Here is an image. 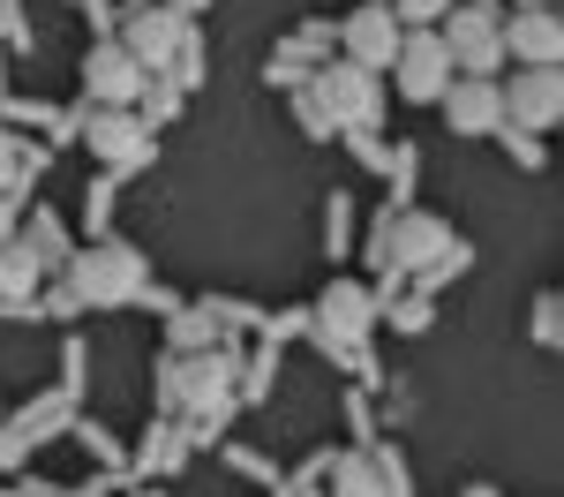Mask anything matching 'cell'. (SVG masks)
I'll return each instance as SVG.
<instances>
[{
  "mask_svg": "<svg viewBox=\"0 0 564 497\" xmlns=\"http://www.w3.org/2000/svg\"><path fill=\"white\" fill-rule=\"evenodd\" d=\"M391 467H377V460H361V452H347L339 467H332V497H391Z\"/></svg>",
  "mask_w": 564,
  "mask_h": 497,
  "instance_id": "cell-14",
  "label": "cell"
},
{
  "mask_svg": "<svg viewBox=\"0 0 564 497\" xmlns=\"http://www.w3.org/2000/svg\"><path fill=\"white\" fill-rule=\"evenodd\" d=\"M181 377H188V361H159V400L181 407Z\"/></svg>",
  "mask_w": 564,
  "mask_h": 497,
  "instance_id": "cell-18",
  "label": "cell"
},
{
  "mask_svg": "<svg viewBox=\"0 0 564 497\" xmlns=\"http://www.w3.org/2000/svg\"><path fill=\"white\" fill-rule=\"evenodd\" d=\"M39 287V249H15V241H0V302H23Z\"/></svg>",
  "mask_w": 564,
  "mask_h": 497,
  "instance_id": "cell-15",
  "label": "cell"
},
{
  "mask_svg": "<svg viewBox=\"0 0 564 497\" xmlns=\"http://www.w3.org/2000/svg\"><path fill=\"white\" fill-rule=\"evenodd\" d=\"M444 114L459 136H497L505 129V98H497V76H467V84H444Z\"/></svg>",
  "mask_w": 564,
  "mask_h": 497,
  "instance_id": "cell-8",
  "label": "cell"
},
{
  "mask_svg": "<svg viewBox=\"0 0 564 497\" xmlns=\"http://www.w3.org/2000/svg\"><path fill=\"white\" fill-rule=\"evenodd\" d=\"M181 407H226V361H188V377H181Z\"/></svg>",
  "mask_w": 564,
  "mask_h": 497,
  "instance_id": "cell-16",
  "label": "cell"
},
{
  "mask_svg": "<svg viewBox=\"0 0 564 497\" xmlns=\"http://www.w3.org/2000/svg\"><path fill=\"white\" fill-rule=\"evenodd\" d=\"M308 106H316L332 129H361V121H377V76L354 68V61H332V68H316Z\"/></svg>",
  "mask_w": 564,
  "mask_h": 497,
  "instance_id": "cell-1",
  "label": "cell"
},
{
  "mask_svg": "<svg viewBox=\"0 0 564 497\" xmlns=\"http://www.w3.org/2000/svg\"><path fill=\"white\" fill-rule=\"evenodd\" d=\"M135 287H143V264H135V249H84L76 257V294L98 302V310H113V302H129Z\"/></svg>",
  "mask_w": 564,
  "mask_h": 497,
  "instance_id": "cell-4",
  "label": "cell"
},
{
  "mask_svg": "<svg viewBox=\"0 0 564 497\" xmlns=\"http://www.w3.org/2000/svg\"><path fill=\"white\" fill-rule=\"evenodd\" d=\"M68 497H98V490H68Z\"/></svg>",
  "mask_w": 564,
  "mask_h": 497,
  "instance_id": "cell-21",
  "label": "cell"
},
{
  "mask_svg": "<svg viewBox=\"0 0 564 497\" xmlns=\"http://www.w3.org/2000/svg\"><path fill=\"white\" fill-rule=\"evenodd\" d=\"M391 76H399V98L430 106V98H444V84H452V53H444V39H436V31H399Z\"/></svg>",
  "mask_w": 564,
  "mask_h": 497,
  "instance_id": "cell-3",
  "label": "cell"
},
{
  "mask_svg": "<svg viewBox=\"0 0 564 497\" xmlns=\"http://www.w3.org/2000/svg\"><path fill=\"white\" fill-rule=\"evenodd\" d=\"M444 249H452V226L430 219V212H406L391 226V264H414V271H444Z\"/></svg>",
  "mask_w": 564,
  "mask_h": 497,
  "instance_id": "cell-9",
  "label": "cell"
},
{
  "mask_svg": "<svg viewBox=\"0 0 564 497\" xmlns=\"http://www.w3.org/2000/svg\"><path fill=\"white\" fill-rule=\"evenodd\" d=\"M444 53H452V68H467V76H497L505 68V39H497V15L489 8H444Z\"/></svg>",
  "mask_w": 564,
  "mask_h": 497,
  "instance_id": "cell-2",
  "label": "cell"
},
{
  "mask_svg": "<svg viewBox=\"0 0 564 497\" xmlns=\"http://www.w3.org/2000/svg\"><path fill=\"white\" fill-rule=\"evenodd\" d=\"M534 339H557V294H542V316H534Z\"/></svg>",
  "mask_w": 564,
  "mask_h": 497,
  "instance_id": "cell-19",
  "label": "cell"
},
{
  "mask_svg": "<svg viewBox=\"0 0 564 497\" xmlns=\"http://www.w3.org/2000/svg\"><path fill=\"white\" fill-rule=\"evenodd\" d=\"M316 310H324V339H361V324H369V294L339 279V287H332Z\"/></svg>",
  "mask_w": 564,
  "mask_h": 497,
  "instance_id": "cell-13",
  "label": "cell"
},
{
  "mask_svg": "<svg viewBox=\"0 0 564 497\" xmlns=\"http://www.w3.org/2000/svg\"><path fill=\"white\" fill-rule=\"evenodd\" d=\"M0 166H8V143H0Z\"/></svg>",
  "mask_w": 564,
  "mask_h": 497,
  "instance_id": "cell-22",
  "label": "cell"
},
{
  "mask_svg": "<svg viewBox=\"0 0 564 497\" xmlns=\"http://www.w3.org/2000/svg\"><path fill=\"white\" fill-rule=\"evenodd\" d=\"M444 8H452V0H399L391 23H399V31H430V23H444Z\"/></svg>",
  "mask_w": 564,
  "mask_h": 497,
  "instance_id": "cell-17",
  "label": "cell"
},
{
  "mask_svg": "<svg viewBox=\"0 0 564 497\" xmlns=\"http://www.w3.org/2000/svg\"><path fill=\"white\" fill-rule=\"evenodd\" d=\"M497 98H505V121L512 129H557L564 84H557V68H520L512 84H497Z\"/></svg>",
  "mask_w": 564,
  "mask_h": 497,
  "instance_id": "cell-5",
  "label": "cell"
},
{
  "mask_svg": "<svg viewBox=\"0 0 564 497\" xmlns=\"http://www.w3.org/2000/svg\"><path fill=\"white\" fill-rule=\"evenodd\" d=\"M143 61V68H159V61H174L181 53V8H159V0H143L129 15V39H121Z\"/></svg>",
  "mask_w": 564,
  "mask_h": 497,
  "instance_id": "cell-10",
  "label": "cell"
},
{
  "mask_svg": "<svg viewBox=\"0 0 564 497\" xmlns=\"http://www.w3.org/2000/svg\"><path fill=\"white\" fill-rule=\"evenodd\" d=\"M497 39H505V53H512L520 68H557L564 23L550 15V8H520V15H505V23H497Z\"/></svg>",
  "mask_w": 564,
  "mask_h": 497,
  "instance_id": "cell-6",
  "label": "cell"
},
{
  "mask_svg": "<svg viewBox=\"0 0 564 497\" xmlns=\"http://www.w3.org/2000/svg\"><path fill=\"white\" fill-rule=\"evenodd\" d=\"M0 241H15V219H8V204H0Z\"/></svg>",
  "mask_w": 564,
  "mask_h": 497,
  "instance_id": "cell-20",
  "label": "cell"
},
{
  "mask_svg": "<svg viewBox=\"0 0 564 497\" xmlns=\"http://www.w3.org/2000/svg\"><path fill=\"white\" fill-rule=\"evenodd\" d=\"M391 53H399V23H391V8H354L347 15V61L354 68H391Z\"/></svg>",
  "mask_w": 564,
  "mask_h": 497,
  "instance_id": "cell-11",
  "label": "cell"
},
{
  "mask_svg": "<svg viewBox=\"0 0 564 497\" xmlns=\"http://www.w3.org/2000/svg\"><path fill=\"white\" fill-rule=\"evenodd\" d=\"M84 90L98 106H129L135 90H143V61H135L129 45H90L84 61Z\"/></svg>",
  "mask_w": 564,
  "mask_h": 497,
  "instance_id": "cell-7",
  "label": "cell"
},
{
  "mask_svg": "<svg viewBox=\"0 0 564 497\" xmlns=\"http://www.w3.org/2000/svg\"><path fill=\"white\" fill-rule=\"evenodd\" d=\"M84 136H90V151H98V159H135V151H143V129H135L129 106H98Z\"/></svg>",
  "mask_w": 564,
  "mask_h": 497,
  "instance_id": "cell-12",
  "label": "cell"
}]
</instances>
